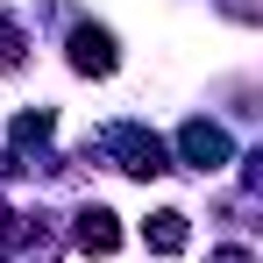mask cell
Masks as SVG:
<instances>
[{
    "label": "cell",
    "instance_id": "cell-1",
    "mask_svg": "<svg viewBox=\"0 0 263 263\" xmlns=\"http://www.w3.org/2000/svg\"><path fill=\"white\" fill-rule=\"evenodd\" d=\"M107 149L121 157V171H128V178H164V171H171V149H164V135L135 128V121L107 128Z\"/></svg>",
    "mask_w": 263,
    "mask_h": 263
},
{
    "label": "cell",
    "instance_id": "cell-6",
    "mask_svg": "<svg viewBox=\"0 0 263 263\" xmlns=\"http://www.w3.org/2000/svg\"><path fill=\"white\" fill-rule=\"evenodd\" d=\"M50 128H57V114H50V107H36V114H14V142H22V149H29V142H43Z\"/></svg>",
    "mask_w": 263,
    "mask_h": 263
},
{
    "label": "cell",
    "instance_id": "cell-7",
    "mask_svg": "<svg viewBox=\"0 0 263 263\" xmlns=\"http://www.w3.org/2000/svg\"><path fill=\"white\" fill-rule=\"evenodd\" d=\"M22 50H29V36H22V29L0 14V71H14V64H22Z\"/></svg>",
    "mask_w": 263,
    "mask_h": 263
},
{
    "label": "cell",
    "instance_id": "cell-4",
    "mask_svg": "<svg viewBox=\"0 0 263 263\" xmlns=\"http://www.w3.org/2000/svg\"><path fill=\"white\" fill-rule=\"evenodd\" d=\"M71 242H79V256H114V249H121V228H114L107 206H86L79 228H71Z\"/></svg>",
    "mask_w": 263,
    "mask_h": 263
},
{
    "label": "cell",
    "instance_id": "cell-2",
    "mask_svg": "<svg viewBox=\"0 0 263 263\" xmlns=\"http://www.w3.org/2000/svg\"><path fill=\"white\" fill-rule=\"evenodd\" d=\"M178 157H185L192 171H220V164L235 157V142H228L220 121H185V128H178Z\"/></svg>",
    "mask_w": 263,
    "mask_h": 263
},
{
    "label": "cell",
    "instance_id": "cell-3",
    "mask_svg": "<svg viewBox=\"0 0 263 263\" xmlns=\"http://www.w3.org/2000/svg\"><path fill=\"white\" fill-rule=\"evenodd\" d=\"M64 50H71V71H79V79H107V71L121 64V57H114V36H107L100 22H79Z\"/></svg>",
    "mask_w": 263,
    "mask_h": 263
},
{
    "label": "cell",
    "instance_id": "cell-8",
    "mask_svg": "<svg viewBox=\"0 0 263 263\" xmlns=\"http://www.w3.org/2000/svg\"><path fill=\"white\" fill-rule=\"evenodd\" d=\"M206 263H256V256H249V249H214Z\"/></svg>",
    "mask_w": 263,
    "mask_h": 263
},
{
    "label": "cell",
    "instance_id": "cell-5",
    "mask_svg": "<svg viewBox=\"0 0 263 263\" xmlns=\"http://www.w3.org/2000/svg\"><path fill=\"white\" fill-rule=\"evenodd\" d=\"M142 242H149L157 256H178V249L192 242V228H185V214H171V206H164V214H149V220H142Z\"/></svg>",
    "mask_w": 263,
    "mask_h": 263
}]
</instances>
